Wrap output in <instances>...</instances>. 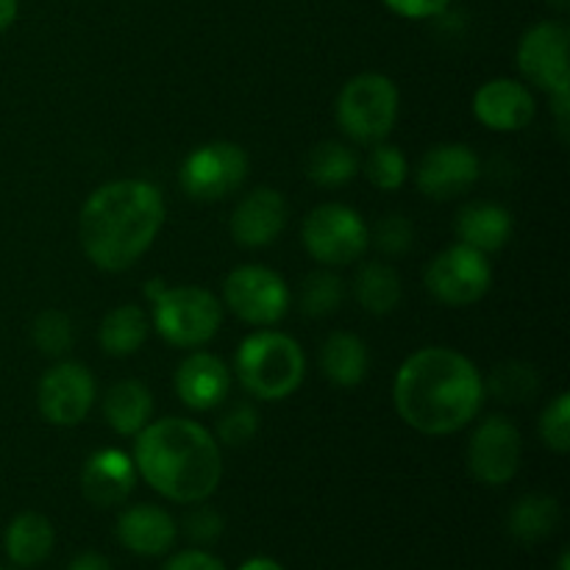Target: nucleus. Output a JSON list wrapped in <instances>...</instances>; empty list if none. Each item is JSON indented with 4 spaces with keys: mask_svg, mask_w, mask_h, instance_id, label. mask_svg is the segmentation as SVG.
<instances>
[{
    "mask_svg": "<svg viewBox=\"0 0 570 570\" xmlns=\"http://www.w3.org/2000/svg\"><path fill=\"white\" fill-rule=\"evenodd\" d=\"M393 401L406 426L423 434H454L482 410L484 382L454 348H423L401 365Z\"/></svg>",
    "mask_w": 570,
    "mask_h": 570,
    "instance_id": "f257e3e1",
    "label": "nucleus"
},
{
    "mask_svg": "<svg viewBox=\"0 0 570 570\" xmlns=\"http://www.w3.org/2000/svg\"><path fill=\"white\" fill-rule=\"evenodd\" d=\"M165 223V198L139 178L111 181L95 189L81 209V248L100 271H128L154 245Z\"/></svg>",
    "mask_w": 570,
    "mask_h": 570,
    "instance_id": "f03ea898",
    "label": "nucleus"
},
{
    "mask_svg": "<svg viewBox=\"0 0 570 570\" xmlns=\"http://www.w3.org/2000/svg\"><path fill=\"white\" fill-rule=\"evenodd\" d=\"M134 465L156 493L178 504L209 499L223 476L215 438L187 417H161L148 423L137 434Z\"/></svg>",
    "mask_w": 570,
    "mask_h": 570,
    "instance_id": "7ed1b4c3",
    "label": "nucleus"
},
{
    "mask_svg": "<svg viewBox=\"0 0 570 570\" xmlns=\"http://www.w3.org/2000/svg\"><path fill=\"white\" fill-rule=\"evenodd\" d=\"M306 360L301 345L282 332H256L237 351V376L248 393L262 401H278L301 387Z\"/></svg>",
    "mask_w": 570,
    "mask_h": 570,
    "instance_id": "20e7f679",
    "label": "nucleus"
},
{
    "mask_svg": "<svg viewBox=\"0 0 570 570\" xmlns=\"http://www.w3.org/2000/svg\"><path fill=\"white\" fill-rule=\"evenodd\" d=\"M399 120V89L387 76L362 72L351 78L337 98V122L354 142H384Z\"/></svg>",
    "mask_w": 570,
    "mask_h": 570,
    "instance_id": "39448f33",
    "label": "nucleus"
},
{
    "mask_svg": "<svg viewBox=\"0 0 570 570\" xmlns=\"http://www.w3.org/2000/svg\"><path fill=\"white\" fill-rule=\"evenodd\" d=\"M223 323V306L204 287H165L154 301V326L178 348L209 343Z\"/></svg>",
    "mask_w": 570,
    "mask_h": 570,
    "instance_id": "423d86ee",
    "label": "nucleus"
},
{
    "mask_svg": "<svg viewBox=\"0 0 570 570\" xmlns=\"http://www.w3.org/2000/svg\"><path fill=\"white\" fill-rule=\"evenodd\" d=\"M304 248L321 265L340 267L360 259L371 245V232L360 212L345 204H323L304 220Z\"/></svg>",
    "mask_w": 570,
    "mask_h": 570,
    "instance_id": "0eeeda50",
    "label": "nucleus"
},
{
    "mask_svg": "<svg viewBox=\"0 0 570 570\" xmlns=\"http://www.w3.org/2000/svg\"><path fill=\"white\" fill-rule=\"evenodd\" d=\"M493 267L482 250L471 245H451L426 267V289L445 306H471L488 295Z\"/></svg>",
    "mask_w": 570,
    "mask_h": 570,
    "instance_id": "6e6552de",
    "label": "nucleus"
},
{
    "mask_svg": "<svg viewBox=\"0 0 570 570\" xmlns=\"http://www.w3.org/2000/svg\"><path fill=\"white\" fill-rule=\"evenodd\" d=\"M223 295L228 309L250 326H273L289 309L287 282L262 265H243L228 273Z\"/></svg>",
    "mask_w": 570,
    "mask_h": 570,
    "instance_id": "1a4fd4ad",
    "label": "nucleus"
},
{
    "mask_svg": "<svg viewBox=\"0 0 570 570\" xmlns=\"http://www.w3.org/2000/svg\"><path fill=\"white\" fill-rule=\"evenodd\" d=\"M181 187L195 200H220L248 178V154L234 142H209L184 159Z\"/></svg>",
    "mask_w": 570,
    "mask_h": 570,
    "instance_id": "9d476101",
    "label": "nucleus"
},
{
    "mask_svg": "<svg viewBox=\"0 0 570 570\" xmlns=\"http://www.w3.org/2000/svg\"><path fill=\"white\" fill-rule=\"evenodd\" d=\"M568 26L557 20L538 22L523 33L518 45V70L540 89L551 95L570 89L568 72Z\"/></svg>",
    "mask_w": 570,
    "mask_h": 570,
    "instance_id": "9b49d317",
    "label": "nucleus"
},
{
    "mask_svg": "<svg viewBox=\"0 0 570 570\" xmlns=\"http://www.w3.org/2000/svg\"><path fill=\"white\" fill-rule=\"evenodd\" d=\"M521 432L507 417L493 415L479 423L468 445V465L482 484H507L521 468Z\"/></svg>",
    "mask_w": 570,
    "mask_h": 570,
    "instance_id": "f8f14e48",
    "label": "nucleus"
},
{
    "mask_svg": "<svg viewBox=\"0 0 570 570\" xmlns=\"http://www.w3.org/2000/svg\"><path fill=\"white\" fill-rule=\"evenodd\" d=\"M95 401V379L78 362L50 367L39 382V412L53 426H76L89 415Z\"/></svg>",
    "mask_w": 570,
    "mask_h": 570,
    "instance_id": "ddd939ff",
    "label": "nucleus"
},
{
    "mask_svg": "<svg viewBox=\"0 0 570 570\" xmlns=\"http://www.w3.org/2000/svg\"><path fill=\"white\" fill-rule=\"evenodd\" d=\"M479 181V156L468 145L449 142L429 150L417 165V187L426 198L449 200Z\"/></svg>",
    "mask_w": 570,
    "mask_h": 570,
    "instance_id": "4468645a",
    "label": "nucleus"
},
{
    "mask_svg": "<svg viewBox=\"0 0 570 570\" xmlns=\"http://www.w3.org/2000/svg\"><path fill=\"white\" fill-rule=\"evenodd\" d=\"M473 115L493 131H521L534 117V98L521 81L493 78L473 95Z\"/></svg>",
    "mask_w": 570,
    "mask_h": 570,
    "instance_id": "2eb2a0df",
    "label": "nucleus"
},
{
    "mask_svg": "<svg viewBox=\"0 0 570 570\" xmlns=\"http://www.w3.org/2000/svg\"><path fill=\"white\" fill-rule=\"evenodd\" d=\"M287 226V200L271 187L245 195L232 217V234L245 248H265Z\"/></svg>",
    "mask_w": 570,
    "mask_h": 570,
    "instance_id": "dca6fc26",
    "label": "nucleus"
},
{
    "mask_svg": "<svg viewBox=\"0 0 570 570\" xmlns=\"http://www.w3.org/2000/svg\"><path fill=\"white\" fill-rule=\"evenodd\" d=\"M232 390V373L217 360L215 354L195 351L178 365L176 371V393L189 410L209 412L226 401Z\"/></svg>",
    "mask_w": 570,
    "mask_h": 570,
    "instance_id": "f3484780",
    "label": "nucleus"
},
{
    "mask_svg": "<svg viewBox=\"0 0 570 570\" xmlns=\"http://www.w3.org/2000/svg\"><path fill=\"white\" fill-rule=\"evenodd\" d=\"M137 484V465L117 449H104L89 456L81 471V493L95 507H117Z\"/></svg>",
    "mask_w": 570,
    "mask_h": 570,
    "instance_id": "a211bd4d",
    "label": "nucleus"
},
{
    "mask_svg": "<svg viewBox=\"0 0 570 570\" xmlns=\"http://www.w3.org/2000/svg\"><path fill=\"white\" fill-rule=\"evenodd\" d=\"M176 534L178 527L170 512L156 504H137L117 518V540L139 557H159L170 551Z\"/></svg>",
    "mask_w": 570,
    "mask_h": 570,
    "instance_id": "6ab92c4d",
    "label": "nucleus"
},
{
    "mask_svg": "<svg viewBox=\"0 0 570 570\" xmlns=\"http://www.w3.org/2000/svg\"><path fill=\"white\" fill-rule=\"evenodd\" d=\"M456 237L462 245H471L482 254L501 250L512 237L510 209L493 204V200H473V204L462 206V212L456 215Z\"/></svg>",
    "mask_w": 570,
    "mask_h": 570,
    "instance_id": "aec40b11",
    "label": "nucleus"
},
{
    "mask_svg": "<svg viewBox=\"0 0 570 570\" xmlns=\"http://www.w3.org/2000/svg\"><path fill=\"white\" fill-rule=\"evenodd\" d=\"M150 412H154L150 390L142 382H134V379L117 382L104 399L106 423L122 438H137L150 423Z\"/></svg>",
    "mask_w": 570,
    "mask_h": 570,
    "instance_id": "412c9836",
    "label": "nucleus"
},
{
    "mask_svg": "<svg viewBox=\"0 0 570 570\" xmlns=\"http://www.w3.org/2000/svg\"><path fill=\"white\" fill-rule=\"evenodd\" d=\"M53 543V523L39 512H22L6 529V554L20 568H33L48 560Z\"/></svg>",
    "mask_w": 570,
    "mask_h": 570,
    "instance_id": "4be33fe9",
    "label": "nucleus"
},
{
    "mask_svg": "<svg viewBox=\"0 0 570 570\" xmlns=\"http://www.w3.org/2000/svg\"><path fill=\"white\" fill-rule=\"evenodd\" d=\"M321 367L337 387H356L367 373L365 343L351 332H334L321 348Z\"/></svg>",
    "mask_w": 570,
    "mask_h": 570,
    "instance_id": "5701e85b",
    "label": "nucleus"
},
{
    "mask_svg": "<svg viewBox=\"0 0 570 570\" xmlns=\"http://www.w3.org/2000/svg\"><path fill=\"white\" fill-rule=\"evenodd\" d=\"M560 518L562 512L557 499H551V495H527L510 510L507 527H510L512 538L532 546L551 538L560 527Z\"/></svg>",
    "mask_w": 570,
    "mask_h": 570,
    "instance_id": "b1692460",
    "label": "nucleus"
},
{
    "mask_svg": "<svg viewBox=\"0 0 570 570\" xmlns=\"http://www.w3.org/2000/svg\"><path fill=\"white\" fill-rule=\"evenodd\" d=\"M98 340L106 354L111 356L137 354L148 340V315L134 304L117 306L100 323Z\"/></svg>",
    "mask_w": 570,
    "mask_h": 570,
    "instance_id": "393cba45",
    "label": "nucleus"
},
{
    "mask_svg": "<svg viewBox=\"0 0 570 570\" xmlns=\"http://www.w3.org/2000/svg\"><path fill=\"white\" fill-rule=\"evenodd\" d=\"M356 301L371 315H390L401 304V278L384 262H367L354 282Z\"/></svg>",
    "mask_w": 570,
    "mask_h": 570,
    "instance_id": "a878e982",
    "label": "nucleus"
},
{
    "mask_svg": "<svg viewBox=\"0 0 570 570\" xmlns=\"http://www.w3.org/2000/svg\"><path fill=\"white\" fill-rule=\"evenodd\" d=\"M360 173V159L343 142H321L306 159V176L317 187H343Z\"/></svg>",
    "mask_w": 570,
    "mask_h": 570,
    "instance_id": "bb28decb",
    "label": "nucleus"
},
{
    "mask_svg": "<svg viewBox=\"0 0 570 570\" xmlns=\"http://www.w3.org/2000/svg\"><path fill=\"white\" fill-rule=\"evenodd\" d=\"M484 390H490L504 404H527L538 395L540 376L527 362H504L490 373V382Z\"/></svg>",
    "mask_w": 570,
    "mask_h": 570,
    "instance_id": "cd10ccee",
    "label": "nucleus"
},
{
    "mask_svg": "<svg viewBox=\"0 0 570 570\" xmlns=\"http://www.w3.org/2000/svg\"><path fill=\"white\" fill-rule=\"evenodd\" d=\"M301 309L306 312L309 317H326L332 312L340 309L345 298V287L343 278L334 276V273H312L306 276V282L301 284Z\"/></svg>",
    "mask_w": 570,
    "mask_h": 570,
    "instance_id": "c85d7f7f",
    "label": "nucleus"
},
{
    "mask_svg": "<svg viewBox=\"0 0 570 570\" xmlns=\"http://www.w3.org/2000/svg\"><path fill=\"white\" fill-rule=\"evenodd\" d=\"M406 173H410V167H406V156L401 154V148L384 142L373 145L365 159V176L373 187L387 189V193L399 189L406 181Z\"/></svg>",
    "mask_w": 570,
    "mask_h": 570,
    "instance_id": "c756f323",
    "label": "nucleus"
},
{
    "mask_svg": "<svg viewBox=\"0 0 570 570\" xmlns=\"http://www.w3.org/2000/svg\"><path fill=\"white\" fill-rule=\"evenodd\" d=\"M33 345L48 356H61L72 348V323L65 312L48 309L33 321Z\"/></svg>",
    "mask_w": 570,
    "mask_h": 570,
    "instance_id": "7c9ffc66",
    "label": "nucleus"
},
{
    "mask_svg": "<svg viewBox=\"0 0 570 570\" xmlns=\"http://www.w3.org/2000/svg\"><path fill=\"white\" fill-rule=\"evenodd\" d=\"M540 438L557 454H566L570 449V395L560 393L540 417Z\"/></svg>",
    "mask_w": 570,
    "mask_h": 570,
    "instance_id": "2f4dec72",
    "label": "nucleus"
},
{
    "mask_svg": "<svg viewBox=\"0 0 570 570\" xmlns=\"http://www.w3.org/2000/svg\"><path fill=\"white\" fill-rule=\"evenodd\" d=\"M412 239H415V228L406 217L401 215H387L384 220H379V226L373 228V243L382 254L387 256H401L412 248Z\"/></svg>",
    "mask_w": 570,
    "mask_h": 570,
    "instance_id": "473e14b6",
    "label": "nucleus"
},
{
    "mask_svg": "<svg viewBox=\"0 0 570 570\" xmlns=\"http://www.w3.org/2000/svg\"><path fill=\"white\" fill-rule=\"evenodd\" d=\"M256 429H259V417H256L254 406L239 404L223 415L220 426H217V434H220V440L226 445H245L254 440Z\"/></svg>",
    "mask_w": 570,
    "mask_h": 570,
    "instance_id": "72a5a7b5",
    "label": "nucleus"
},
{
    "mask_svg": "<svg viewBox=\"0 0 570 570\" xmlns=\"http://www.w3.org/2000/svg\"><path fill=\"white\" fill-rule=\"evenodd\" d=\"M184 532L195 543H215L223 534V518L215 510H209V507H198V510H193L184 518Z\"/></svg>",
    "mask_w": 570,
    "mask_h": 570,
    "instance_id": "f704fd0d",
    "label": "nucleus"
},
{
    "mask_svg": "<svg viewBox=\"0 0 570 570\" xmlns=\"http://www.w3.org/2000/svg\"><path fill=\"white\" fill-rule=\"evenodd\" d=\"M451 0H384L390 11L401 17H410V20H429V17H438L449 9Z\"/></svg>",
    "mask_w": 570,
    "mask_h": 570,
    "instance_id": "c9c22d12",
    "label": "nucleus"
},
{
    "mask_svg": "<svg viewBox=\"0 0 570 570\" xmlns=\"http://www.w3.org/2000/svg\"><path fill=\"white\" fill-rule=\"evenodd\" d=\"M165 570H226V568H223V562L217 560V557L193 549V551H181V554L173 557V560L167 562Z\"/></svg>",
    "mask_w": 570,
    "mask_h": 570,
    "instance_id": "e433bc0d",
    "label": "nucleus"
},
{
    "mask_svg": "<svg viewBox=\"0 0 570 570\" xmlns=\"http://www.w3.org/2000/svg\"><path fill=\"white\" fill-rule=\"evenodd\" d=\"M70 570H111V566L104 554H98V551H83V554H78L76 560L70 562Z\"/></svg>",
    "mask_w": 570,
    "mask_h": 570,
    "instance_id": "4c0bfd02",
    "label": "nucleus"
},
{
    "mask_svg": "<svg viewBox=\"0 0 570 570\" xmlns=\"http://www.w3.org/2000/svg\"><path fill=\"white\" fill-rule=\"evenodd\" d=\"M17 9H20L17 0H0V31H6L17 20Z\"/></svg>",
    "mask_w": 570,
    "mask_h": 570,
    "instance_id": "58836bf2",
    "label": "nucleus"
},
{
    "mask_svg": "<svg viewBox=\"0 0 570 570\" xmlns=\"http://www.w3.org/2000/svg\"><path fill=\"white\" fill-rule=\"evenodd\" d=\"M239 570H284V568L278 566L276 560H271V557H254V560L245 562Z\"/></svg>",
    "mask_w": 570,
    "mask_h": 570,
    "instance_id": "ea45409f",
    "label": "nucleus"
},
{
    "mask_svg": "<svg viewBox=\"0 0 570 570\" xmlns=\"http://www.w3.org/2000/svg\"><path fill=\"white\" fill-rule=\"evenodd\" d=\"M549 3H551V6H557V9H568L570 0H549Z\"/></svg>",
    "mask_w": 570,
    "mask_h": 570,
    "instance_id": "a19ab883",
    "label": "nucleus"
},
{
    "mask_svg": "<svg viewBox=\"0 0 570 570\" xmlns=\"http://www.w3.org/2000/svg\"><path fill=\"white\" fill-rule=\"evenodd\" d=\"M560 570H568V551H562L560 554Z\"/></svg>",
    "mask_w": 570,
    "mask_h": 570,
    "instance_id": "79ce46f5",
    "label": "nucleus"
},
{
    "mask_svg": "<svg viewBox=\"0 0 570 570\" xmlns=\"http://www.w3.org/2000/svg\"><path fill=\"white\" fill-rule=\"evenodd\" d=\"M0 570H6V568H0Z\"/></svg>",
    "mask_w": 570,
    "mask_h": 570,
    "instance_id": "37998d69",
    "label": "nucleus"
}]
</instances>
